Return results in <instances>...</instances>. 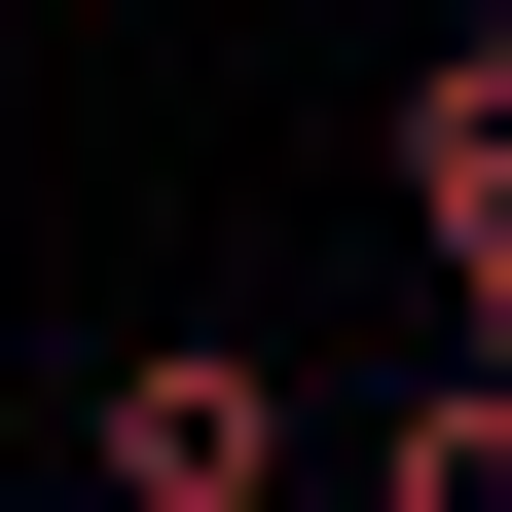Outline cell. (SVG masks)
Segmentation results:
<instances>
[{"label":"cell","instance_id":"cell-1","mask_svg":"<svg viewBox=\"0 0 512 512\" xmlns=\"http://www.w3.org/2000/svg\"><path fill=\"white\" fill-rule=\"evenodd\" d=\"M74 476H110V512H293V366H256V330H147V366L74 403Z\"/></svg>","mask_w":512,"mask_h":512},{"label":"cell","instance_id":"cell-2","mask_svg":"<svg viewBox=\"0 0 512 512\" xmlns=\"http://www.w3.org/2000/svg\"><path fill=\"white\" fill-rule=\"evenodd\" d=\"M403 220L476 256V330H512V37H439V74H403Z\"/></svg>","mask_w":512,"mask_h":512},{"label":"cell","instance_id":"cell-3","mask_svg":"<svg viewBox=\"0 0 512 512\" xmlns=\"http://www.w3.org/2000/svg\"><path fill=\"white\" fill-rule=\"evenodd\" d=\"M330 512H512V330H476V366H439V403H403V439H366V476H330Z\"/></svg>","mask_w":512,"mask_h":512}]
</instances>
